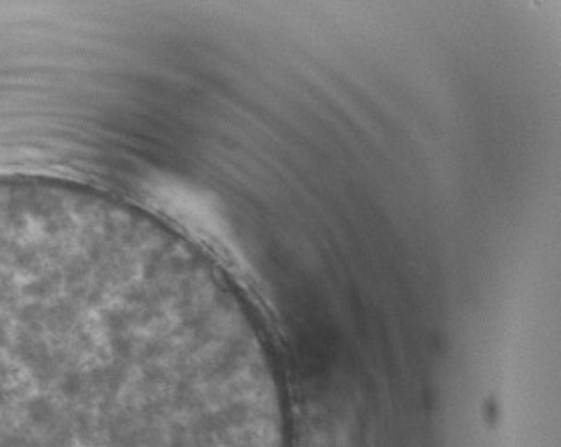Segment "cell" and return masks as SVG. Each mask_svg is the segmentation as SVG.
<instances>
[{
	"label": "cell",
	"mask_w": 561,
	"mask_h": 447,
	"mask_svg": "<svg viewBox=\"0 0 561 447\" xmlns=\"http://www.w3.org/2000/svg\"><path fill=\"white\" fill-rule=\"evenodd\" d=\"M0 447H220L196 340L122 275L0 256Z\"/></svg>",
	"instance_id": "6da1fadb"
}]
</instances>
